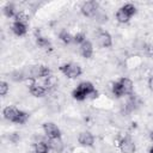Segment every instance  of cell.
I'll return each mask as SVG.
<instances>
[{
  "label": "cell",
  "mask_w": 153,
  "mask_h": 153,
  "mask_svg": "<svg viewBox=\"0 0 153 153\" xmlns=\"http://www.w3.org/2000/svg\"><path fill=\"white\" fill-rule=\"evenodd\" d=\"M94 90H96V88H94V86H93L92 82H90V81H84V82H80V84L76 86V88L73 90L72 96H73V98L76 99V100H84V99L88 98V96H90Z\"/></svg>",
  "instance_id": "obj_1"
},
{
  "label": "cell",
  "mask_w": 153,
  "mask_h": 153,
  "mask_svg": "<svg viewBox=\"0 0 153 153\" xmlns=\"http://www.w3.org/2000/svg\"><path fill=\"white\" fill-rule=\"evenodd\" d=\"M60 72H62L67 78H71V79H75L78 78L82 71H81V67L79 65H75V63H65L62 66L59 67Z\"/></svg>",
  "instance_id": "obj_2"
},
{
  "label": "cell",
  "mask_w": 153,
  "mask_h": 153,
  "mask_svg": "<svg viewBox=\"0 0 153 153\" xmlns=\"http://www.w3.org/2000/svg\"><path fill=\"white\" fill-rule=\"evenodd\" d=\"M97 10H98V2L94 1V0H90V1H85L81 7H80V11L81 13L85 16V17H92L97 13Z\"/></svg>",
  "instance_id": "obj_3"
},
{
  "label": "cell",
  "mask_w": 153,
  "mask_h": 153,
  "mask_svg": "<svg viewBox=\"0 0 153 153\" xmlns=\"http://www.w3.org/2000/svg\"><path fill=\"white\" fill-rule=\"evenodd\" d=\"M118 147H120L122 153H134L135 149H136V146H135L134 141L129 136L122 137L118 142Z\"/></svg>",
  "instance_id": "obj_4"
},
{
  "label": "cell",
  "mask_w": 153,
  "mask_h": 153,
  "mask_svg": "<svg viewBox=\"0 0 153 153\" xmlns=\"http://www.w3.org/2000/svg\"><path fill=\"white\" fill-rule=\"evenodd\" d=\"M31 78L36 79V78H48L50 74V69L47 66H42V65H36L31 67L30 71Z\"/></svg>",
  "instance_id": "obj_5"
},
{
  "label": "cell",
  "mask_w": 153,
  "mask_h": 153,
  "mask_svg": "<svg viewBox=\"0 0 153 153\" xmlns=\"http://www.w3.org/2000/svg\"><path fill=\"white\" fill-rule=\"evenodd\" d=\"M43 131L48 136V139L61 137V130H60V128L56 124L51 123V122H47V123L43 124Z\"/></svg>",
  "instance_id": "obj_6"
},
{
  "label": "cell",
  "mask_w": 153,
  "mask_h": 153,
  "mask_svg": "<svg viewBox=\"0 0 153 153\" xmlns=\"http://www.w3.org/2000/svg\"><path fill=\"white\" fill-rule=\"evenodd\" d=\"M97 41H98L99 45L103 48H109L112 45V37L108 31L99 30L98 35H97Z\"/></svg>",
  "instance_id": "obj_7"
},
{
  "label": "cell",
  "mask_w": 153,
  "mask_h": 153,
  "mask_svg": "<svg viewBox=\"0 0 153 153\" xmlns=\"http://www.w3.org/2000/svg\"><path fill=\"white\" fill-rule=\"evenodd\" d=\"M19 112L20 110L13 108V106H6L2 111L4 114V117L6 120H8L10 122H13V123H18V117H19Z\"/></svg>",
  "instance_id": "obj_8"
},
{
  "label": "cell",
  "mask_w": 153,
  "mask_h": 153,
  "mask_svg": "<svg viewBox=\"0 0 153 153\" xmlns=\"http://www.w3.org/2000/svg\"><path fill=\"white\" fill-rule=\"evenodd\" d=\"M78 142L81 146H86V147H91L94 143V136L90 133V131H81L78 136Z\"/></svg>",
  "instance_id": "obj_9"
},
{
  "label": "cell",
  "mask_w": 153,
  "mask_h": 153,
  "mask_svg": "<svg viewBox=\"0 0 153 153\" xmlns=\"http://www.w3.org/2000/svg\"><path fill=\"white\" fill-rule=\"evenodd\" d=\"M48 146L50 149H53L56 153H62L65 145L61 137H53V139H48Z\"/></svg>",
  "instance_id": "obj_10"
},
{
  "label": "cell",
  "mask_w": 153,
  "mask_h": 153,
  "mask_svg": "<svg viewBox=\"0 0 153 153\" xmlns=\"http://www.w3.org/2000/svg\"><path fill=\"white\" fill-rule=\"evenodd\" d=\"M118 81H120V84H121V86H122V90H123L124 96H130V94L133 93V88H134L133 81H131L129 78H126V76L121 78Z\"/></svg>",
  "instance_id": "obj_11"
},
{
  "label": "cell",
  "mask_w": 153,
  "mask_h": 153,
  "mask_svg": "<svg viewBox=\"0 0 153 153\" xmlns=\"http://www.w3.org/2000/svg\"><path fill=\"white\" fill-rule=\"evenodd\" d=\"M80 53L85 59H90L93 54V45L90 41H85L82 44H80Z\"/></svg>",
  "instance_id": "obj_12"
},
{
  "label": "cell",
  "mask_w": 153,
  "mask_h": 153,
  "mask_svg": "<svg viewBox=\"0 0 153 153\" xmlns=\"http://www.w3.org/2000/svg\"><path fill=\"white\" fill-rule=\"evenodd\" d=\"M12 31L17 36H24L26 33V31H27V26L23 22H14L12 24Z\"/></svg>",
  "instance_id": "obj_13"
},
{
  "label": "cell",
  "mask_w": 153,
  "mask_h": 153,
  "mask_svg": "<svg viewBox=\"0 0 153 153\" xmlns=\"http://www.w3.org/2000/svg\"><path fill=\"white\" fill-rule=\"evenodd\" d=\"M30 93L33 96V97H43L45 94V88L43 86H39V85H31L30 86Z\"/></svg>",
  "instance_id": "obj_14"
},
{
  "label": "cell",
  "mask_w": 153,
  "mask_h": 153,
  "mask_svg": "<svg viewBox=\"0 0 153 153\" xmlns=\"http://www.w3.org/2000/svg\"><path fill=\"white\" fill-rule=\"evenodd\" d=\"M33 153H48L49 152V146L47 142L44 141H38L35 143V147H33Z\"/></svg>",
  "instance_id": "obj_15"
},
{
  "label": "cell",
  "mask_w": 153,
  "mask_h": 153,
  "mask_svg": "<svg viewBox=\"0 0 153 153\" xmlns=\"http://www.w3.org/2000/svg\"><path fill=\"white\" fill-rule=\"evenodd\" d=\"M4 13L7 18H14L16 17V8H14V5L13 4H6L5 7H4Z\"/></svg>",
  "instance_id": "obj_16"
},
{
  "label": "cell",
  "mask_w": 153,
  "mask_h": 153,
  "mask_svg": "<svg viewBox=\"0 0 153 153\" xmlns=\"http://www.w3.org/2000/svg\"><path fill=\"white\" fill-rule=\"evenodd\" d=\"M116 19H117L118 23H128L129 19H130V17H129L122 8H120V10L116 12Z\"/></svg>",
  "instance_id": "obj_17"
},
{
  "label": "cell",
  "mask_w": 153,
  "mask_h": 153,
  "mask_svg": "<svg viewBox=\"0 0 153 153\" xmlns=\"http://www.w3.org/2000/svg\"><path fill=\"white\" fill-rule=\"evenodd\" d=\"M59 38H60L63 43H66V44H69L71 42H73V36H72L69 32H67L66 30H62V31L59 33Z\"/></svg>",
  "instance_id": "obj_18"
},
{
  "label": "cell",
  "mask_w": 153,
  "mask_h": 153,
  "mask_svg": "<svg viewBox=\"0 0 153 153\" xmlns=\"http://www.w3.org/2000/svg\"><path fill=\"white\" fill-rule=\"evenodd\" d=\"M121 8H122V10H123V11H124V12H126L130 18L136 13V7H135L133 4H129V2H128V4H124Z\"/></svg>",
  "instance_id": "obj_19"
},
{
  "label": "cell",
  "mask_w": 153,
  "mask_h": 153,
  "mask_svg": "<svg viewBox=\"0 0 153 153\" xmlns=\"http://www.w3.org/2000/svg\"><path fill=\"white\" fill-rule=\"evenodd\" d=\"M111 90H112V93H114L116 97H122V96H124L123 90H122V86H121V84H120V81H118V80H117V81H115V82L112 84Z\"/></svg>",
  "instance_id": "obj_20"
},
{
  "label": "cell",
  "mask_w": 153,
  "mask_h": 153,
  "mask_svg": "<svg viewBox=\"0 0 153 153\" xmlns=\"http://www.w3.org/2000/svg\"><path fill=\"white\" fill-rule=\"evenodd\" d=\"M85 41H86V37H85L84 32H78L73 36V42L76 43V44H82Z\"/></svg>",
  "instance_id": "obj_21"
},
{
  "label": "cell",
  "mask_w": 153,
  "mask_h": 153,
  "mask_svg": "<svg viewBox=\"0 0 153 153\" xmlns=\"http://www.w3.org/2000/svg\"><path fill=\"white\" fill-rule=\"evenodd\" d=\"M36 42H37V45L41 47V48H48V47H50V42L47 38L42 37V36H38L36 38Z\"/></svg>",
  "instance_id": "obj_22"
},
{
  "label": "cell",
  "mask_w": 153,
  "mask_h": 153,
  "mask_svg": "<svg viewBox=\"0 0 153 153\" xmlns=\"http://www.w3.org/2000/svg\"><path fill=\"white\" fill-rule=\"evenodd\" d=\"M8 90H10V86H8V84L6 82V81H1L0 82V96H6L7 94V92H8Z\"/></svg>",
  "instance_id": "obj_23"
},
{
  "label": "cell",
  "mask_w": 153,
  "mask_h": 153,
  "mask_svg": "<svg viewBox=\"0 0 153 153\" xmlns=\"http://www.w3.org/2000/svg\"><path fill=\"white\" fill-rule=\"evenodd\" d=\"M148 87H149V90L151 91H153V74L149 76V79H148Z\"/></svg>",
  "instance_id": "obj_24"
},
{
  "label": "cell",
  "mask_w": 153,
  "mask_h": 153,
  "mask_svg": "<svg viewBox=\"0 0 153 153\" xmlns=\"http://www.w3.org/2000/svg\"><path fill=\"white\" fill-rule=\"evenodd\" d=\"M149 139H151V140H152V142H153V131H151V133H149Z\"/></svg>",
  "instance_id": "obj_25"
},
{
  "label": "cell",
  "mask_w": 153,
  "mask_h": 153,
  "mask_svg": "<svg viewBox=\"0 0 153 153\" xmlns=\"http://www.w3.org/2000/svg\"><path fill=\"white\" fill-rule=\"evenodd\" d=\"M148 153H153V147H151V148H149V151H148Z\"/></svg>",
  "instance_id": "obj_26"
}]
</instances>
